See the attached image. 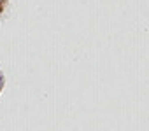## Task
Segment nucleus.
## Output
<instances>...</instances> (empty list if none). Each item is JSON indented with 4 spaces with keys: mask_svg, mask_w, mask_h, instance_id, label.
<instances>
[{
    "mask_svg": "<svg viewBox=\"0 0 149 131\" xmlns=\"http://www.w3.org/2000/svg\"><path fill=\"white\" fill-rule=\"evenodd\" d=\"M4 4H6V0H0V12L4 11Z\"/></svg>",
    "mask_w": 149,
    "mask_h": 131,
    "instance_id": "f257e3e1",
    "label": "nucleus"
}]
</instances>
